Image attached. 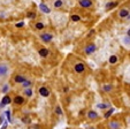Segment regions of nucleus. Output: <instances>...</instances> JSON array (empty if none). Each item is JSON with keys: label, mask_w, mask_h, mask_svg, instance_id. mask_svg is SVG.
I'll return each instance as SVG.
<instances>
[{"label": "nucleus", "mask_w": 130, "mask_h": 129, "mask_svg": "<svg viewBox=\"0 0 130 129\" xmlns=\"http://www.w3.org/2000/svg\"><path fill=\"white\" fill-rule=\"evenodd\" d=\"M38 92H39V95L42 96V97H45V98L50 96V90H48V88H46V87H40Z\"/></svg>", "instance_id": "obj_5"}, {"label": "nucleus", "mask_w": 130, "mask_h": 129, "mask_svg": "<svg viewBox=\"0 0 130 129\" xmlns=\"http://www.w3.org/2000/svg\"><path fill=\"white\" fill-rule=\"evenodd\" d=\"M25 80H27V78H25V76H24V75H16V76L14 77V81H15L16 83H19V84L23 83Z\"/></svg>", "instance_id": "obj_15"}, {"label": "nucleus", "mask_w": 130, "mask_h": 129, "mask_svg": "<svg viewBox=\"0 0 130 129\" xmlns=\"http://www.w3.org/2000/svg\"><path fill=\"white\" fill-rule=\"evenodd\" d=\"M97 107H98L99 110H107V108L110 107V104L109 103H100V104L97 105Z\"/></svg>", "instance_id": "obj_16"}, {"label": "nucleus", "mask_w": 130, "mask_h": 129, "mask_svg": "<svg viewBox=\"0 0 130 129\" xmlns=\"http://www.w3.org/2000/svg\"><path fill=\"white\" fill-rule=\"evenodd\" d=\"M39 37H40V39H42V41H44V43H51L52 39H53V35L50 34V32L42 34Z\"/></svg>", "instance_id": "obj_4"}, {"label": "nucleus", "mask_w": 130, "mask_h": 129, "mask_svg": "<svg viewBox=\"0 0 130 129\" xmlns=\"http://www.w3.org/2000/svg\"><path fill=\"white\" fill-rule=\"evenodd\" d=\"M14 103L16 105H22L24 104V97L23 96H16V97L14 98Z\"/></svg>", "instance_id": "obj_12"}, {"label": "nucleus", "mask_w": 130, "mask_h": 129, "mask_svg": "<svg viewBox=\"0 0 130 129\" xmlns=\"http://www.w3.org/2000/svg\"><path fill=\"white\" fill-rule=\"evenodd\" d=\"M85 69H86V67L83 62H77L76 65L74 66V70L76 71L77 74H83L84 71H85Z\"/></svg>", "instance_id": "obj_2"}, {"label": "nucleus", "mask_w": 130, "mask_h": 129, "mask_svg": "<svg viewBox=\"0 0 130 129\" xmlns=\"http://www.w3.org/2000/svg\"><path fill=\"white\" fill-rule=\"evenodd\" d=\"M98 117H99V114L96 112V111H89L88 112V118L90 120H96Z\"/></svg>", "instance_id": "obj_10"}, {"label": "nucleus", "mask_w": 130, "mask_h": 129, "mask_svg": "<svg viewBox=\"0 0 130 129\" xmlns=\"http://www.w3.org/2000/svg\"><path fill=\"white\" fill-rule=\"evenodd\" d=\"M22 95H24V97H27V98H31L32 95H34V91H32L31 88H24Z\"/></svg>", "instance_id": "obj_8"}, {"label": "nucleus", "mask_w": 130, "mask_h": 129, "mask_svg": "<svg viewBox=\"0 0 130 129\" xmlns=\"http://www.w3.org/2000/svg\"><path fill=\"white\" fill-rule=\"evenodd\" d=\"M122 41L124 43V45H127V46H130V36H125L122 38Z\"/></svg>", "instance_id": "obj_23"}, {"label": "nucleus", "mask_w": 130, "mask_h": 129, "mask_svg": "<svg viewBox=\"0 0 130 129\" xmlns=\"http://www.w3.org/2000/svg\"><path fill=\"white\" fill-rule=\"evenodd\" d=\"M127 36H130V28L128 29V31H127Z\"/></svg>", "instance_id": "obj_31"}, {"label": "nucleus", "mask_w": 130, "mask_h": 129, "mask_svg": "<svg viewBox=\"0 0 130 129\" xmlns=\"http://www.w3.org/2000/svg\"><path fill=\"white\" fill-rule=\"evenodd\" d=\"M53 6H54V8H61L63 6V1L62 0H54Z\"/></svg>", "instance_id": "obj_18"}, {"label": "nucleus", "mask_w": 130, "mask_h": 129, "mask_svg": "<svg viewBox=\"0 0 130 129\" xmlns=\"http://www.w3.org/2000/svg\"><path fill=\"white\" fill-rule=\"evenodd\" d=\"M103 90L105 91V92H110V91L113 90V85H112V84H105V85H103Z\"/></svg>", "instance_id": "obj_19"}, {"label": "nucleus", "mask_w": 130, "mask_h": 129, "mask_svg": "<svg viewBox=\"0 0 130 129\" xmlns=\"http://www.w3.org/2000/svg\"><path fill=\"white\" fill-rule=\"evenodd\" d=\"M129 14H130V12H129V9H127V8H122V9L119 12V16H120L121 19H125Z\"/></svg>", "instance_id": "obj_9"}, {"label": "nucleus", "mask_w": 130, "mask_h": 129, "mask_svg": "<svg viewBox=\"0 0 130 129\" xmlns=\"http://www.w3.org/2000/svg\"><path fill=\"white\" fill-rule=\"evenodd\" d=\"M8 91H9V84H5L3 88V92L4 93H7Z\"/></svg>", "instance_id": "obj_27"}, {"label": "nucleus", "mask_w": 130, "mask_h": 129, "mask_svg": "<svg viewBox=\"0 0 130 129\" xmlns=\"http://www.w3.org/2000/svg\"><path fill=\"white\" fill-rule=\"evenodd\" d=\"M23 25H24V22H19V23H16V28H22Z\"/></svg>", "instance_id": "obj_28"}, {"label": "nucleus", "mask_w": 130, "mask_h": 129, "mask_svg": "<svg viewBox=\"0 0 130 129\" xmlns=\"http://www.w3.org/2000/svg\"><path fill=\"white\" fill-rule=\"evenodd\" d=\"M9 74V66L6 62H0V77H6Z\"/></svg>", "instance_id": "obj_1"}, {"label": "nucleus", "mask_w": 130, "mask_h": 129, "mask_svg": "<svg viewBox=\"0 0 130 129\" xmlns=\"http://www.w3.org/2000/svg\"><path fill=\"white\" fill-rule=\"evenodd\" d=\"M118 60H119V58L116 55H110L109 59H108V61H109L110 65H115V63L118 62Z\"/></svg>", "instance_id": "obj_20"}, {"label": "nucleus", "mask_w": 130, "mask_h": 129, "mask_svg": "<svg viewBox=\"0 0 130 129\" xmlns=\"http://www.w3.org/2000/svg\"><path fill=\"white\" fill-rule=\"evenodd\" d=\"M38 53H39V55L42 56V58H46V56L50 54V51L47 49H45V47H43V49H39Z\"/></svg>", "instance_id": "obj_13"}, {"label": "nucleus", "mask_w": 130, "mask_h": 129, "mask_svg": "<svg viewBox=\"0 0 130 129\" xmlns=\"http://www.w3.org/2000/svg\"><path fill=\"white\" fill-rule=\"evenodd\" d=\"M97 50V46L96 44H93V43H91V44L86 45L85 49H84V52H85V54H88V55H91L92 53H94Z\"/></svg>", "instance_id": "obj_3"}, {"label": "nucleus", "mask_w": 130, "mask_h": 129, "mask_svg": "<svg viewBox=\"0 0 130 129\" xmlns=\"http://www.w3.org/2000/svg\"><path fill=\"white\" fill-rule=\"evenodd\" d=\"M35 28H36L37 30H43L45 28V24L42 23V22H37L36 24H35Z\"/></svg>", "instance_id": "obj_22"}, {"label": "nucleus", "mask_w": 130, "mask_h": 129, "mask_svg": "<svg viewBox=\"0 0 130 129\" xmlns=\"http://www.w3.org/2000/svg\"><path fill=\"white\" fill-rule=\"evenodd\" d=\"M70 20L74 21V22H78V21H81V16H79V15H76V14H73L70 16Z\"/></svg>", "instance_id": "obj_21"}, {"label": "nucleus", "mask_w": 130, "mask_h": 129, "mask_svg": "<svg viewBox=\"0 0 130 129\" xmlns=\"http://www.w3.org/2000/svg\"><path fill=\"white\" fill-rule=\"evenodd\" d=\"M89 129H96V128H93V127H91V128H89Z\"/></svg>", "instance_id": "obj_33"}, {"label": "nucleus", "mask_w": 130, "mask_h": 129, "mask_svg": "<svg viewBox=\"0 0 130 129\" xmlns=\"http://www.w3.org/2000/svg\"><path fill=\"white\" fill-rule=\"evenodd\" d=\"M55 113H57L58 115H62V113H63V112H62L61 107H60V106H57V107H55Z\"/></svg>", "instance_id": "obj_26"}, {"label": "nucleus", "mask_w": 130, "mask_h": 129, "mask_svg": "<svg viewBox=\"0 0 130 129\" xmlns=\"http://www.w3.org/2000/svg\"><path fill=\"white\" fill-rule=\"evenodd\" d=\"M113 112H114V108H110V110H109V111H107V112H106V113H105V115H104V117H105V118H106V119H107V118H109V117H110V115L113 114Z\"/></svg>", "instance_id": "obj_25"}, {"label": "nucleus", "mask_w": 130, "mask_h": 129, "mask_svg": "<svg viewBox=\"0 0 130 129\" xmlns=\"http://www.w3.org/2000/svg\"><path fill=\"white\" fill-rule=\"evenodd\" d=\"M118 6V1H110V3H107L106 4V9L109 10V9H113L114 7H116Z\"/></svg>", "instance_id": "obj_17"}, {"label": "nucleus", "mask_w": 130, "mask_h": 129, "mask_svg": "<svg viewBox=\"0 0 130 129\" xmlns=\"http://www.w3.org/2000/svg\"><path fill=\"white\" fill-rule=\"evenodd\" d=\"M21 84H22L23 89H24V88H30V87H31V82H30L29 80H25L24 82H23V83H21Z\"/></svg>", "instance_id": "obj_24"}, {"label": "nucleus", "mask_w": 130, "mask_h": 129, "mask_svg": "<svg viewBox=\"0 0 130 129\" xmlns=\"http://www.w3.org/2000/svg\"><path fill=\"white\" fill-rule=\"evenodd\" d=\"M35 16H36L35 13H29V14H28V17H30V19H32V17H35Z\"/></svg>", "instance_id": "obj_29"}, {"label": "nucleus", "mask_w": 130, "mask_h": 129, "mask_svg": "<svg viewBox=\"0 0 130 129\" xmlns=\"http://www.w3.org/2000/svg\"><path fill=\"white\" fill-rule=\"evenodd\" d=\"M108 127H109V129H120V123L114 120V121H110L108 123Z\"/></svg>", "instance_id": "obj_14"}, {"label": "nucleus", "mask_w": 130, "mask_h": 129, "mask_svg": "<svg viewBox=\"0 0 130 129\" xmlns=\"http://www.w3.org/2000/svg\"><path fill=\"white\" fill-rule=\"evenodd\" d=\"M9 111H7V112H6V115H7V118H8V119H9V117H10V114H9Z\"/></svg>", "instance_id": "obj_30"}, {"label": "nucleus", "mask_w": 130, "mask_h": 129, "mask_svg": "<svg viewBox=\"0 0 130 129\" xmlns=\"http://www.w3.org/2000/svg\"><path fill=\"white\" fill-rule=\"evenodd\" d=\"M10 102H12V99H10L9 96H4L3 100H1V103H0V107H3V106H7L8 104H10Z\"/></svg>", "instance_id": "obj_7"}, {"label": "nucleus", "mask_w": 130, "mask_h": 129, "mask_svg": "<svg viewBox=\"0 0 130 129\" xmlns=\"http://www.w3.org/2000/svg\"><path fill=\"white\" fill-rule=\"evenodd\" d=\"M79 6L83 8H90L92 6V0H79Z\"/></svg>", "instance_id": "obj_6"}, {"label": "nucleus", "mask_w": 130, "mask_h": 129, "mask_svg": "<svg viewBox=\"0 0 130 129\" xmlns=\"http://www.w3.org/2000/svg\"><path fill=\"white\" fill-rule=\"evenodd\" d=\"M39 9L42 10L43 13H45V14H50V13H51V9H50L48 6L45 5V4H40V5H39Z\"/></svg>", "instance_id": "obj_11"}, {"label": "nucleus", "mask_w": 130, "mask_h": 129, "mask_svg": "<svg viewBox=\"0 0 130 129\" xmlns=\"http://www.w3.org/2000/svg\"><path fill=\"white\" fill-rule=\"evenodd\" d=\"M127 17H128V20H130V14H129V15H128V16H127Z\"/></svg>", "instance_id": "obj_32"}]
</instances>
